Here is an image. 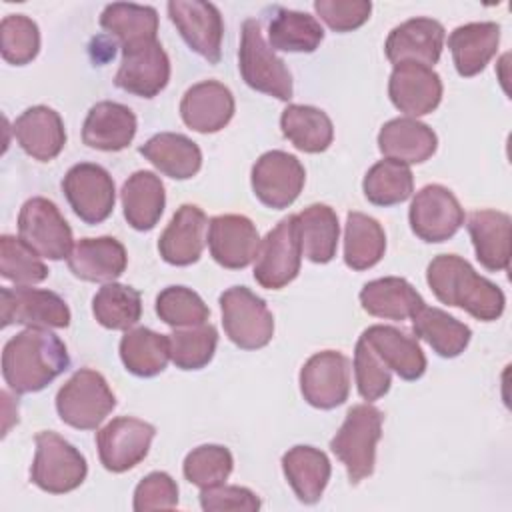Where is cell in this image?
I'll use <instances>...</instances> for the list:
<instances>
[{"label":"cell","instance_id":"cell-1","mask_svg":"<svg viewBox=\"0 0 512 512\" xmlns=\"http://www.w3.org/2000/svg\"><path fill=\"white\" fill-rule=\"evenodd\" d=\"M70 364L66 344L48 328H26L12 336L2 352V376L16 394L46 388Z\"/></svg>","mask_w":512,"mask_h":512},{"label":"cell","instance_id":"cell-2","mask_svg":"<svg viewBox=\"0 0 512 512\" xmlns=\"http://www.w3.org/2000/svg\"><path fill=\"white\" fill-rule=\"evenodd\" d=\"M426 280L442 304L462 308L478 320L492 322L504 312V292L456 254L436 256L428 264Z\"/></svg>","mask_w":512,"mask_h":512},{"label":"cell","instance_id":"cell-3","mask_svg":"<svg viewBox=\"0 0 512 512\" xmlns=\"http://www.w3.org/2000/svg\"><path fill=\"white\" fill-rule=\"evenodd\" d=\"M382 412L372 404H356L330 440V450L346 466L352 484L374 472L376 444L382 436Z\"/></svg>","mask_w":512,"mask_h":512},{"label":"cell","instance_id":"cell-4","mask_svg":"<svg viewBox=\"0 0 512 512\" xmlns=\"http://www.w3.org/2000/svg\"><path fill=\"white\" fill-rule=\"evenodd\" d=\"M116 396L104 376L80 368L56 394V410L62 422L78 430H94L114 410Z\"/></svg>","mask_w":512,"mask_h":512},{"label":"cell","instance_id":"cell-5","mask_svg":"<svg viewBox=\"0 0 512 512\" xmlns=\"http://www.w3.org/2000/svg\"><path fill=\"white\" fill-rule=\"evenodd\" d=\"M238 66L242 80L250 88L270 94L278 100L292 98V76L284 60H280L266 44L260 22L254 18H248L242 24Z\"/></svg>","mask_w":512,"mask_h":512},{"label":"cell","instance_id":"cell-6","mask_svg":"<svg viewBox=\"0 0 512 512\" xmlns=\"http://www.w3.org/2000/svg\"><path fill=\"white\" fill-rule=\"evenodd\" d=\"M36 454L30 470L32 482L50 494H66L76 490L88 472L86 458L56 432H38Z\"/></svg>","mask_w":512,"mask_h":512},{"label":"cell","instance_id":"cell-7","mask_svg":"<svg viewBox=\"0 0 512 512\" xmlns=\"http://www.w3.org/2000/svg\"><path fill=\"white\" fill-rule=\"evenodd\" d=\"M226 336L242 350L264 348L274 336V318L266 302L246 286H232L220 294Z\"/></svg>","mask_w":512,"mask_h":512},{"label":"cell","instance_id":"cell-8","mask_svg":"<svg viewBox=\"0 0 512 512\" xmlns=\"http://www.w3.org/2000/svg\"><path fill=\"white\" fill-rule=\"evenodd\" d=\"M302 262V246L296 214L282 218L260 242L254 264V280L268 290H280L290 284Z\"/></svg>","mask_w":512,"mask_h":512},{"label":"cell","instance_id":"cell-9","mask_svg":"<svg viewBox=\"0 0 512 512\" xmlns=\"http://www.w3.org/2000/svg\"><path fill=\"white\" fill-rule=\"evenodd\" d=\"M20 238L42 258L62 260L72 252V228L58 206L42 196L26 200L18 214Z\"/></svg>","mask_w":512,"mask_h":512},{"label":"cell","instance_id":"cell-10","mask_svg":"<svg viewBox=\"0 0 512 512\" xmlns=\"http://www.w3.org/2000/svg\"><path fill=\"white\" fill-rule=\"evenodd\" d=\"M62 190L74 214L86 224H100L114 210V180L100 164L80 162L72 166L62 180Z\"/></svg>","mask_w":512,"mask_h":512},{"label":"cell","instance_id":"cell-11","mask_svg":"<svg viewBox=\"0 0 512 512\" xmlns=\"http://www.w3.org/2000/svg\"><path fill=\"white\" fill-rule=\"evenodd\" d=\"M2 326L24 324L28 328H66L70 324L68 304L50 290L16 286L0 290Z\"/></svg>","mask_w":512,"mask_h":512},{"label":"cell","instance_id":"cell-12","mask_svg":"<svg viewBox=\"0 0 512 512\" xmlns=\"http://www.w3.org/2000/svg\"><path fill=\"white\" fill-rule=\"evenodd\" d=\"M408 220L420 240L444 242L464 224V208L446 186L428 184L412 198Z\"/></svg>","mask_w":512,"mask_h":512},{"label":"cell","instance_id":"cell-13","mask_svg":"<svg viewBox=\"0 0 512 512\" xmlns=\"http://www.w3.org/2000/svg\"><path fill=\"white\" fill-rule=\"evenodd\" d=\"M306 180L300 160L282 150L264 152L252 166L254 196L268 208H288L302 192Z\"/></svg>","mask_w":512,"mask_h":512},{"label":"cell","instance_id":"cell-14","mask_svg":"<svg viewBox=\"0 0 512 512\" xmlns=\"http://www.w3.org/2000/svg\"><path fill=\"white\" fill-rule=\"evenodd\" d=\"M304 400L320 410H330L348 400L350 360L336 350H322L306 360L300 370Z\"/></svg>","mask_w":512,"mask_h":512},{"label":"cell","instance_id":"cell-15","mask_svg":"<svg viewBox=\"0 0 512 512\" xmlns=\"http://www.w3.org/2000/svg\"><path fill=\"white\" fill-rule=\"evenodd\" d=\"M156 428L132 416H120L108 422L96 434L100 462L110 472H126L140 464L152 444Z\"/></svg>","mask_w":512,"mask_h":512},{"label":"cell","instance_id":"cell-16","mask_svg":"<svg viewBox=\"0 0 512 512\" xmlns=\"http://www.w3.org/2000/svg\"><path fill=\"white\" fill-rule=\"evenodd\" d=\"M168 16L196 54L210 64L220 60L224 22L214 4L204 0H170Z\"/></svg>","mask_w":512,"mask_h":512},{"label":"cell","instance_id":"cell-17","mask_svg":"<svg viewBox=\"0 0 512 512\" xmlns=\"http://www.w3.org/2000/svg\"><path fill=\"white\" fill-rule=\"evenodd\" d=\"M170 80V60L158 40H146L122 48V62L114 84L134 96L152 98Z\"/></svg>","mask_w":512,"mask_h":512},{"label":"cell","instance_id":"cell-18","mask_svg":"<svg viewBox=\"0 0 512 512\" xmlns=\"http://www.w3.org/2000/svg\"><path fill=\"white\" fill-rule=\"evenodd\" d=\"M260 242L254 222L242 214L214 216L208 224L210 254L224 268H246L256 258Z\"/></svg>","mask_w":512,"mask_h":512},{"label":"cell","instance_id":"cell-19","mask_svg":"<svg viewBox=\"0 0 512 512\" xmlns=\"http://www.w3.org/2000/svg\"><path fill=\"white\" fill-rule=\"evenodd\" d=\"M388 94L392 104L412 116L430 114L442 100L440 76L424 64L400 62L394 66L388 82Z\"/></svg>","mask_w":512,"mask_h":512},{"label":"cell","instance_id":"cell-20","mask_svg":"<svg viewBox=\"0 0 512 512\" xmlns=\"http://www.w3.org/2000/svg\"><path fill=\"white\" fill-rule=\"evenodd\" d=\"M444 48V26L434 18H412L392 28L386 38V58L396 66L400 62H418L434 66Z\"/></svg>","mask_w":512,"mask_h":512},{"label":"cell","instance_id":"cell-21","mask_svg":"<svg viewBox=\"0 0 512 512\" xmlns=\"http://www.w3.org/2000/svg\"><path fill=\"white\" fill-rule=\"evenodd\" d=\"M180 116L184 124L196 132H218L234 116V96L222 82H198L182 96Z\"/></svg>","mask_w":512,"mask_h":512},{"label":"cell","instance_id":"cell-22","mask_svg":"<svg viewBox=\"0 0 512 512\" xmlns=\"http://www.w3.org/2000/svg\"><path fill=\"white\" fill-rule=\"evenodd\" d=\"M206 214L194 204H182L158 238V252L172 266L194 264L204 250Z\"/></svg>","mask_w":512,"mask_h":512},{"label":"cell","instance_id":"cell-23","mask_svg":"<svg viewBox=\"0 0 512 512\" xmlns=\"http://www.w3.org/2000/svg\"><path fill=\"white\" fill-rule=\"evenodd\" d=\"M126 264V248L112 236L82 238L68 256L72 274L86 282H114L124 274Z\"/></svg>","mask_w":512,"mask_h":512},{"label":"cell","instance_id":"cell-24","mask_svg":"<svg viewBox=\"0 0 512 512\" xmlns=\"http://www.w3.org/2000/svg\"><path fill=\"white\" fill-rule=\"evenodd\" d=\"M14 136L20 148L34 160L56 158L66 144V130L60 114L48 106H32L14 122Z\"/></svg>","mask_w":512,"mask_h":512},{"label":"cell","instance_id":"cell-25","mask_svg":"<svg viewBox=\"0 0 512 512\" xmlns=\"http://www.w3.org/2000/svg\"><path fill=\"white\" fill-rule=\"evenodd\" d=\"M136 134V116L134 112L120 102H98L90 108L84 126L82 140L86 146L118 152L124 150Z\"/></svg>","mask_w":512,"mask_h":512},{"label":"cell","instance_id":"cell-26","mask_svg":"<svg viewBox=\"0 0 512 512\" xmlns=\"http://www.w3.org/2000/svg\"><path fill=\"white\" fill-rule=\"evenodd\" d=\"M438 146L434 130L416 118H394L378 132V148L388 160L402 164L426 162Z\"/></svg>","mask_w":512,"mask_h":512},{"label":"cell","instance_id":"cell-27","mask_svg":"<svg viewBox=\"0 0 512 512\" xmlns=\"http://www.w3.org/2000/svg\"><path fill=\"white\" fill-rule=\"evenodd\" d=\"M362 338L386 368L394 370L402 380H418L426 372V356L420 344L398 328L374 324L362 332Z\"/></svg>","mask_w":512,"mask_h":512},{"label":"cell","instance_id":"cell-28","mask_svg":"<svg viewBox=\"0 0 512 512\" xmlns=\"http://www.w3.org/2000/svg\"><path fill=\"white\" fill-rule=\"evenodd\" d=\"M500 42V26L496 22H470L458 26L448 36V48L456 72L464 78L480 74L494 58Z\"/></svg>","mask_w":512,"mask_h":512},{"label":"cell","instance_id":"cell-29","mask_svg":"<svg viewBox=\"0 0 512 512\" xmlns=\"http://www.w3.org/2000/svg\"><path fill=\"white\" fill-rule=\"evenodd\" d=\"M468 232L478 262L492 272L510 264V216L500 210H476L468 218Z\"/></svg>","mask_w":512,"mask_h":512},{"label":"cell","instance_id":"cell-30","mask_svg":"<svg viewBox=\"0 0 512 512\" xmlns=\"http://www.w3.org/2000/svg\"><path fill=\"white\" fill-rule=\"evenodd\" d=\"M360 304L370 316L406 320L412 318L426 302L408 280L386 276L364 284L360 290Z\"/></svg>","mask_w":512,"mask_h":512},{"label":"cell","instance_id":"cell-31","mask_svg":"<svg viewBox=\"0 0 512 512\" xmlns=\"http://www.w3.org/2000/svg\"><path fill=\"white\" fill-rule=\"evenodd\" d=\"M138 150L154 168L176 180L192 178L202 166L198 144L184 134L160 132L146 140Z\"/></svg>","mask_w":512,"mask_h":512},{"label":"cell","instance_id":"cell-32","mask_svg":"<svg viewBox=\"0 0 512 512\" xmlns=\"http://www.w3.org/2000/svg\"><path fill=\"white\" fill-rule=\"evenodd\" d=\"M282 470L294 494L304 504H314L322 498L330 480V460L314 446H294L282 456Z\"/></svg>","mask_w":512,"mask_h":512},{"label":"cell","instance_id":"cell-33","mask_svg":"<svg viewBox=\"0 0 512 512\" xmlns=\"http://www.w3.org/2000/svg\"><path fill=\"white\" fill-rule=\"evenodd\" d=\"M124 218L134 230H152L166 204V192L162 180L150 170H138L122 186Z\"/></svg>","mask_w":512,"mask_h":512},{"label":"cell","instance_id":"cell-34","mask_svg":"<svg viewBox=\"0 0 512 512\" xmlns=\"http://www.w3.org/2000/svg\"><path fill=\"white\" fill-rule=\"evenodd\" d=\"M412 330L418 338L426 340L430 348L442 358L460 356L470 342V328L440 308L422 306L412 316Z\"/></svg>","mask_w":512,"mask_h":512},{"label":"cell","instance_id":"cell-35","mask_svg":"<svg viewBox=\"0 0 512 512\" xmlns=\"http://www.w3.org/2000/svg\"><path fill=\"white\" fill-rule=\"evenodd\" d=\"M282 134L302 152H324L334 138V126L328 114L316 106L290 104L280 116Z\"/></svg>","mask_w":512,"mask_h":512},{"label":"cell","instance_id":"cell-36","mask_svg":"<svg viewBox=\"0 0 512 512\" xmlns=\"http://www.w3.org/2000/svg\"><path fill=\"white\" fill-rule=\"evenodd\" d=\"M302 254L314 264H326L334 258L338 246V216L326 204H310L296 214Z\"/></svg>","mask_w":512,"mask_h":512},{"label":"cell","instance_id":"cell-37","mask_svg":"<svg viewBox=\"0 0 512 512\" xmlns=\"http://www.w3.org/2000/svg\"><path fill=\"white\" fill-rule=\"evenodd\" d=\"M120 358L126 370L134 376H156L170 360V340L144 326L126 330L120 340Z\"/></svg>","mask_w":512,"mask_h":512},{"label":"cell","instance_id":"cell-38","mask_svg":"<svg viewBox=\"0 0 512 512\" xmlns=\"http://www.w3.org/2000/svg\"><path fill=\"white\" fill-rule=\"evenodd\" d=\"M386 250V234L378 220L362 212H348L344 228V262L352 270H368Z\"/></svg>","mask_w":512,"mask_h":512},{"label":"cell","instance_id":"cell-39","mask_svg":"<svg viewBox=\"0 0 512 512\" xmlns=\"http://www.w3.org/2000/svg\"><path fill=\"white\" fill-rule=\"evenodd\" d=\"M324 38L320 22L298 10L274 8V16L268 22V40L272 50L282 52H314Z\"/></svg>","mask_w":512,"mask_h":512},{"label":"cell","instance_id":"cell-40","mask_svg":"<svg viewBox=\"0 0 512 512\" xmlns=\"http://www.w3.org/2000/svg\"><path fill=\"white\" fill-rule=\"evenodd\" d=\"M100 26L126 48L138 42L156 40L158 12L152 6L114 2L104 8Z\"/></svg>","mask_w":512,"mask_h":512},{"label":"cell","instance_id":"cell-41","mask_svg":"<svg viewBox=\"0 0 512 512\" xmlns=\"http://www.w3.org/2000/svg\"><path fill=\"white\" fill-rule=\"evenodd\" d=\"M92 312L108 330H130L142 316L140 292L126 284L106 282L92 298Z\"/></svg>","mask_w":512,"mask_h":512},{"label":"cell","instance_id":"cell-42","mask_svg":"<svg viewBox=\"0 0 512 512\" xmlns=\"http://www.w3.org/2000/svg\"><path fill=\"white\" fill-rule=\"evenodd\" d=\"M364 196L374 206H394L408 200L414 192V176L410 168L396 160L376 162L364 176Z\"/></svg>","mask_w":512,"mask_h":512},{"label":"cell","instance_id":"cell-43","mask_svg":"<svg viewBox=\"0 0 512 512\" xmlns=\"http://www.w3.org/2000/svg\"><path fill=\"white\" fill-rule=\"evenodd\" d=\"M170 360L180 370H200L204 368L218 344V332L212 324H200L192 328H176L170 336Z\"/></svg>","mask_w":512,"mask_h":512},{"label":"cell","instance_id":"cell-44","mask_svg":"<svg viewBox=\"0 0 512 512\" xmlns=\"http://www.w3.org/2000/svg\"><path fill=\"white\" fill-rule=\"evenodd\" d=\"M0 274L20 286H30L46 280L48 268L20 236L4 234L0 238Z\"/></svg>","mask_w":512,"mask_h":512},{"label":"cell","instance_id":"cell-45","mask_svg":"<svg viewBox=\"0 0 512 512\" xmlns=\"http://www.w3.org/2000/svg\"><path fill=\"white\" fill-rule=\"evenodd\" d=\"M156 314L174 328L206 324L210 310L204 300L186 286H168L156 296Z\"/></svg>","mask_w":512,"mask_h":512},{"label":"cell","instance_id":"cell-46","mask_svg":"<svg viewBox=\"0 0 512 512\" xmlns=\"http://www.w3.org/2000/svg\"><path fill=\"white\" fill-rule=\"evenodd\" d=\"M234 466L232 454L220 444H202L188 452L184 458V476L190 484L202 488H212L224 484Z\"/></svg>","mask_w":512,"mask_h":512},{"label":"cell","instance_id":"cell-47","mask_svg":"<svg viewBox=\"0 0 512 512\" xmlns=\"http://www.w3.org/2000/svg\"><path fill=\"white\" fill-rule=\"evenodd\" d=\"M40 50V32L32 18L24 14H8L0 22V52L10 64L24 66L36 58Z\"/></svg>","mask_w":512,"mask_h":512},{"label":"cell","instance_id":"cell-48","mask_svg":"<svg viewBox=\"0 0 512 512\" xmlns=\"http://www.w3.org/2000/svg\"><path fill=\"white\" fill-rule=\"evenodd\" d=\"M354 376L358 394L368 402L382 398L392 384L390 370L362 336L354 348Z\"/></svg>","mask_w":512,"mask_h":512},{"label":"cell","instance_id":"cell-49","mask_svg":"<svg viewBox=\"0 0 512 512\" xmlns=\"http://www.w3.org/2000/svg\"><path fill=\"white\" fill-rule=\"evenodd\" d=\"M178 504V486L166 472H150L134 490V510H172Z\"/></svg>","mask_w":512,"mask_h":512},{"label":"cell","instance_id":"cell-50","mask_svg":"<svg viewBox=\"0 0 512 512\" xmlns=\"http://www.w3.org/2000/svg\"><path fill=\"white\" fill-rule=\"evenodd\" d=\"M314 10L334 32H350L370 18L372 4L368 0H316Z\"/></svg>","mask_w":512,"mask_h":512},{"label":"cell","instance_id":"cell-51","mask_svg":"<svg viewBox=\"0 0 512 512\" xmlns=\"http://www.w3.org/2000/svg\"><path fill=\"white\" fill-rule=\"evenodd\" d=\"M200 506L206 512H222V510L256 512L260 508V500L248 488L218 484L212 488H202Z\"/></svg>","mask_w":512,"mask_h":512}]
</instances>
